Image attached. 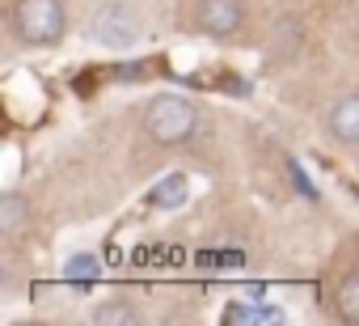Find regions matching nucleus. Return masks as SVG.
Segmentation results:
<instances>
[{
  "instance_id": "1",
  "label": "nucleus",
  "mask_w": 359,
  "mask_h": 326,
  "mask_svg": "<svg viewBox=\"0 0 359 326\" xmlns=\"http://www.w3.org/2000/svg\"><path fill=\"white\" fill-rule=\"evenodd\" d=\"M199 127V110L195 102L177 98V93H165V98H152L148 110H144V131L156 140V144H187Z\"/></svg>"
},
{
  "instance_id": "2",
  "label": "nucleus",
  "mask_w": 359,
  "mask_h": 326,
  "mask_svg": "<svg viewBox=\"0 0 359 326\" xmlns=\"http://www.w3.org/2000/svg\"><path fill=\"white\" fill-rule=\"evenodd\" d=\"M13 26L26 43L51 47L64 39V5L60 0H18L13 5Z\"/></svg>"
},
{
  "instance_id": "3",
  "label": "nucleus",
  "mask_w": 359,
  "mask_h": 326,
  "mask_svg": "<svg viewBox=\"0 0 359 326\" xmlns=\"http://www.w3.org/2000/svg\"><path fill=\"white\" fill-rule=\"evenodd\" d=\"M89 26H93V39H97V43L118 47V51L140 39V18H135L127 5H102Z\"/></svg>"
},
{
  "instance_id": "4",
  "label": "nucleus",
  "mask_w": 359,
  "mask_h": 326,
  "mask_svg": "<svg viewBox=\"0 0 359 326\" xmlns=\"http://www.w3.org/2000/svg\"><path fill=\"white\" fill-rule=\"evenodd\" d=\"M199 26L208 34H216V39H229L241 26V5L237 0H203L199 5Z\"/></svg>"
},
{
  "instance_id": "5",
  "label": "nucleus",
  "mask_w": 359,
  "mask_h": 326,
  "mask_svg": "<svg viewBox=\"0 0 359 326\" xmlns=\"http://www.w3.org/2000/svg\"><path fill=\"white\" fill-rule=\"evenodd\" d=\"M330 131L346 144H359V93L355 98H342L334 110H330Z\"/></svg>"
},
{
  "instance_id": "6",
  "label": "nucleus",
  "mask_w": 359,
  "mask_h": 326,
  "mask_svg": "<svg viewBox=\"0 0 359 326\" xmlns=\"http://www.w3.org/2000/svg\"><path fill=\"white\" fill-rule=\"evenodd\" d=\"M187 200H191L187 174H169L165 183H156V187L148 191V204H152V208H182Z\"/></svg>"
},
{
  "instance_id": "7",
  "label": "nucleus",
  "mask_w": 359,
  "mask_h": 326,
  "mask_svg": "<svg viewBox=\"0 0 359 326\" xmlns=\"http://www.w3.org/2000/svg\"><path fill=\"white\" fill-rule=\"evenodd\" d=\"M64 280L72 284V288H93L97 280H102V263L93 259V254H76V259H68V267H64Z\"/></svg>"
},
{
  "instance_id": "8",
  "label": "nucleus",
  "mask_w": 359,
  "mask_h": 326,
  "mask_svg": "<svg viewBox=\"0 0 359 326\" xmlns=\"http://www.w3.org/2000/svg\"><path fill=\"white\" fill-rule=\"evenodd\" d=\"M338 313L346 318V322H359V267L342 280V288H338Z\"/></svg>"
},
{
  "instance_id": "9",
  "label": "nucleus",
  "mask_w": 359,
  "mask_h": 326,
  "mask_svg": "<svg viewBox=\"0 0 359 326\" xmlns=\"http://www.w3.org/2000/svg\"><path fill=\"white\" fill-rule=\"evenodd\" d=\"M283 313L275 305H233L224 313V322H279Z\"/></svg>"
},
{
  "instance_id": "10",
  "label": "nucleus",
  "mask_w": 359,
  "mask_h": 326,
  "mask_svg": "<svg viewBox=\"0 0 359 326\" xmlns=\"http://www.w3.org/2000/svg\"><path fill=\"white\" fill-rule=\"evenodd\" d=\"M18 221H22V200H5V216H0L5 233H18Z\"/></svg>"
},
{
  "instance_id": "11",
  "label": "nucleus",
  "mask_w": 359,
  "mask_h": 326,
  "mask_svg": "<svg viewBox=\"0 0 359 326\" xmlns=\"http://www.w3.org/2000/svg\"><path fill=\"white\" fill-rule=\"evenodd\" d=\"M93 318H97V322H135V313H131V309H118V305H102Z\"/></svg>"
},
{
  "instance_id": "12",
  "label": "nucleus",
  "mask_w": 359,
  "mask_h": 326,
  "mask_svg": "<svg viewBox=\"0 0 359 326\" xmlns=\"http://www.w3.org/2000/svg\"><path fill=\"white\" fill-rule=\"evenodd\" d=\"M292 178H296V187L304 191V200H317V187H313V183H309V178H304L300 170H292Z\"/></svg>"
}]
</instances>
